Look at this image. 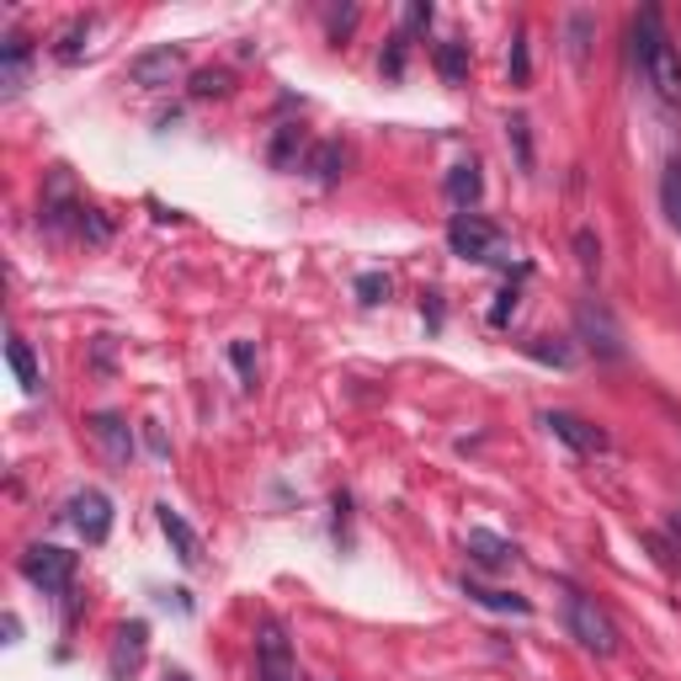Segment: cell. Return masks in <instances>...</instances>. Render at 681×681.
Listing matches in <instances>:
<instances>
[{
	"mask_svg": "<svg viewBox=\"0 0 681 681\" xmlns=\"http://www.w3.org/2000/svg\"><path fill=\"white\" fill-rule=\"evenodd\" d=\"M633 65L639 75L655 86V97L665 107H681V49L671 43V32H665V17H660L655 6H644L639 17H633Z\"/></svg>",
	"mask_w": 681,
	"mask_h": 681,
	"instance_id": "cell-1",
	"label": "cell"
},
{
	"mask_svg": "<svg viewBox=\"0 0 681 681\" xmlns=\"http://www.w3.org/2000/svg\"><path fill=\"white\" fill-rule=\"evenodd\" d=\"M564 629L591 655H618V639H623L618 623L608 618V608H596V596H585L575 585H564Z\"/></svg>",
	"mask_w": 681,
	"mask_h": 681,
	"instance_id": "cell-2",
	"label": "cell"
},
{
	"mask_svg": "<svg viewBox=\"0 0 681 681\" xmlns=\"http://www.w3.org/2000/svg\"><path fill=\"white\" fill-rule=\"evenodd\" d=\"M447 250L458 261H506V235L480 214H453L447 219Z\"/></svg>",
	"mask_w": 681,
	"mask_h": 681,
	"instance_id": "cell-3",
	"label": "cell"
},
{
	"mask_svg": "<svg viewBox=\"0 0 681 681\" xmlns=\"http://www.w3.org/2000/svg\"><path fill=\"white\" fill-rule=\"evenodd\" d=\"M22 575L43 596H70V585H75V554L70 549H53V543H32L22 554Z\"/></svg>",
	"mask_w": 681,
	"mask_h": 681,
	"instance_id": "cell-4",
	"label": "cell"
},
{
	"mask_svg": "<svg viewBox=\"0 0 681 681\" xmlns=\"http://www.w3.org/2000/svg\"><path fill=\"white\" fill-rule=\"evenodd\" d=\"M256 681H298L288 629L277 618H261V629H256Z\"/></svg>",
	"mask_w": 681,
	"mask_h": 681,
	"instance_id": "cell-5",
	"label": "cell"
},
{
	"mask_svg": "<svg viewBox=\"0 0 681 681\" xmlns=\"http://www.w3.org/2000/svg\"><path fill=\"white\" fill-rule=\"evenodd\" d=\"M70 522L80 527L86 543H107L112 537V501L101 490H75L70 495Z\"/></svg>",
	"mask_w": 681,
	"mask_h": 681,
	"instance_id": "cell-6",
	"label": "cell"
},
{
	"mask_svg": "<svg viewBox=\"0 0 681 681\" xmlns=\"http://www.w3.org/2000/svg\"><path fill=\"white\" fill-rule=\"evenodd\" d=\"M145 650H149V623H122L118 629V644H112V660H107V671H112V681H128L139 665H145Z\"/></svg>",
	"mask_w": 681,
	"mask_h": 681,
	"instance_id": "cell-7",
	"label": "cell"
},
{
	"mask_svg": "<svg viewBox=\"0 0 681 681\" xmlns=\"http://www.w3.org/2000/svg\"><path fill=\"white\" fill-rule=\"evenodd\" d=\"M581 336H591V346L602 352V357H623V336H618V325H612L608 304H596V298H585L581 304Z\"/></svg>",
	"mask_w": 681,
	"mask_h": 681,
	"instance_id": "cell-8",
	"label": "cell"
},
{
	"mask_svg": "<svg viewBox=\"0 0 681 681\" xmlns=\"http://www.w3.org/2000/svg\"><path fill=\"white\" fill-rule=\"evenodd\" d=\"M543 426L554 432L560 442H570L575 453H608V432H596V426H585L581 415H564V411H549L543 415Z\"/></svg>",
	"mask_w": 681,
	"mask_h": 681,
	"instance_id": "cell-9",
	"label": "cell"
},
{
	"mask_svg": "<svg viewBox=\"0 0 681 681\" xmlns=\"http://www.w3.org/2000/svg\"><path fill=\"white\" fill-rule=\"evenodd\" d=\"M155 516H160V527H166L170 549H176V560L187 564V570H197V564H203V543H197V533L187 527V516L170 506V501H160V506H155Z\"/></svg>",
	"mask_w": 681,
	"mask_h": 681,
	"instance_id": "cell-10",
	"label": "cell"
},
{
	"mask_svg": "<svg viewBox=\"0 0 681 681\" xmlns=\"http://www.w3.org/2000/svg\"><path fill=\"white\" fill-rule=\"evenodd\" d=\"M463 549H468V560L485 564V570H511V564H516V543L485 533V527H474V533L463 537Z\"/></svg>",
	"mask_w": 681,
	"mask_h": 681,
	"instance_id": "cell-11",
	"label": "cell"
},
{
	"mask_svg": "<svg viewBox=\"0 0 681 681\" xmlns=\"http://www.w3.org/2000/svg\"><path fill=\"white\" fill-rule=\"evenodd\" d=\"M27 65H32V43H27L22 32H11L6 49H0V91L6 97H17L27 86Z\"/></svg>",
	"mask_w": 681,
	"mask_h": 681,
	"instance_id": "cell-12",
	"label": "cell"
},
{
	"mask_svg": "<svg viewBox=\"0 0 681 681\" xmlns=\"http://www.w3.org/2000/svg\"><path fill=\"white\" fill-rule=\"evenodd\" d=\"M91 437L107 447V458H112V463L134 458V432H128V421H122V415H112V411L91 415Z\"/></svg>",
	"mask_w": 681,
	"mask_h": 681,
	"instance_id": "cell-13",
	"label": "cell"
},
{
	"mask_svg": "<svg viewBox=\"0 0 681 681\" xmlns=\"http://www.w3.org/2000/svg\"><path fill=\"white\" fill-rule=\"evenodd\" d=\"M176 70H181V49H155V53H139L128 65V80L134 86H166Z\"/></svg>",
	"mask_w": 681,
	"mask_h": 681,
	"instance_id": "cell-14",
	"label": "cell"
},
{
	"mask_svg": "<svg viewBox=\"0 0 681 681\" xmlns=\"http://www.w3.org/2000/svg\"><path fill=\"white\" fill-rule=\"evenodd\" d=\"M442 187H447V203H453L458 214H468V208L480 203V193H485V176H480L474 160H458V166L447 170V181H442Z\"/></svg>",
	"mask_w": 681,
	"mask_h": 681,
	"instance_id": "cell-15",
	"label": "cell"
},
{
	"mask_svg": "<svg viewBox=\"0 0 681 681\" xmlns=\"http://www.w3.org/2000/svg\"><path fill=\"white\" fill-rule=\"evenodd\" d=\"M463 596L480 602V608H490V612H511V618H527V612H533L527 596H516V591H490V585H480V581H463Z\"/></svg>",
	"mask_w": 681,
	"mask_h": 681,
	"instance_id": "cell-16",
	"label": "cell"
},
{
	"mask_svg": "<svg viewBox=\"0 0 681 681\" xmlns=\"http://www.w3.org/2000/svg\"><path fill=\"white\" fill-rule=\"evenodd\" d=\"M6 357H11V373H17V384L27 394H43V373H38V357H32V346L22 336L6 340Z\"/></svg>",
	"mask_w": 681,
	"mask_h": 681,
	"instance_id": "cell-17",
	"label": "cell"
},
{
	"mask_svg": "<svg viewBox=\"0 0 681 681\" xmlns=\"http://www.w3.org/2000/svg\"><path fill=\"white\" fill-rule=\"evenodd\" d=\"M660 208H665L671 229L681 235V155H671L665 170H660Z\"/></svg>",
	"mask_w": 681,
	"mask_h": 681,
	"instance_id": "cell-18",
	"label": "cell"
},
{
	"mask_svg": "<svg viewBox=\"0 0 681 681\" xmlns=\"http://www.w3.org/2000/svg\"><path fill=\"white\" fill-rule=\"evenodd\" d=\"M468 43H458V38H447V43H437V75L447 80V86H463L468 80Z\"/></svg>",
	"mask_w": 681,
	"mask_h": 681,
	"instance_id": "cell-19",
	"label": "cell"
},
{
	"mask_svg": "<svg viewBox=\"0 0 681 681\" xmlns=\"http://www.w3.org/2000/svg\"><path fill=\"white\" fill-rule=\"evenodd\" d=\"M309 170H315L319 187H336L340 176H346V149H340V145H319L315 155H309Z\"/></svg>",
	"mask_w": 681,
	"mask_h": 681,
	"instance_id": "cell-20",
	"label": "cell"
},
{
	"mask_svg": "<svg viewBox=\"0 0 681 681\" xmlns=\"http://www.w3.org/2000/svg\"><path fill=\"white\" fill-rule=\"evenodd\" d=\"M564 32H570V65L581 70V65H585V49H591V32H596V17H591V11H570Z\"/></svg>",
	"mask_w": 681,
	"mask_h": 681,
	"instance_id": "cell-21",
	"label": "cell"
},
{
	"mask_svg": "<svg viewBox=\"0 0 681 681\" xmlns=\"http://www.w3.org/2000/svg\"><path fill=\"white\" fill-rule=\"evenodd\" d=\"M86 43H91V22H70L65 32H59V49H53V59H59V65H80Z\"/></svg>",
	"mask_w": 681,
	"mask_h": 681,
	"instance_id": "cell-22",
	"label": "cell"
},
{
	"mask_svg": "<svg viewBox=\"0 0 681 681\" xmlns=\"http://www.w3.org/2000/svg\"><path fill=\"white\" fill-rule=\"evenodd\" d=\"M75 235L86 245H107L112 240V219L101 214V208H80V219H75Z\"/></svg>",
	"mask_w": 681,
	"mask_h": 681,
	"instance_id": "cell-23",
	"label": "cell"
},
{
	"mask_svg": "<svg viewBox=\"0 0 681 681\" xmlns=\"http://www.w3.org/2000/svg\"><path fill=\"white\" fill-rule=\"evenodd\" d=\"M193 97H229V70H197Z\"/></svg>",
	"mask_w": 681,
	"mask_h": 681,
	"instance_id": "cell-24",
	"label": "cell"
},
{
	"mask_svg": "<svg viewBox=\"0 0 681 681\" xmlns=\"http://www.w3.org/2000/svg\"><path fill=\"white\" fill-rule=\"evenodd\" d=\"M229 363H235L245 389H256V352H250V340H235V346H229Z\"/></svg>",
	"mask_w": 681,
	"mask_h": 681,
	"instance_id": "cell-25",
	"label": "cell"
},
{
	"mask_svg": "<svg viewBox=\"0 0 681 681\" xmlns=\"http://www.w3.org/2000/svg\"><path fill=\"white\" fill-rule=\"evenodd\" d=\"M511 80H516V86H527V75H533V59H527V32H516V38H511Z\"/></svg>",
	"mask_w": 681,
	"mask_h": 681,
	"instance_id": "cell-26",
	"label": "cell"
},
{
	"mask_svg": "<svg viewBox=\"0 0 681 681\" xmlns=\"http://www.w3.org/2000/svg\"><path fill=\"white\" fill-rule=\"evenodd\" d=\"M575 261H581L585 272L602 267V240H596L591 229H575Z\"/></svg>",
	"mask_w": 681,
	"mask_h": 681,
	"instance_id": "cell-27",
	"label": "cell"
},
{
	"mask_svg": "<svg viewBox=\"0 0 681 681\" xmlns=\"http://www.w3.org/2000/svg\"><path fill=\"white\" fill-rule=\"evenodd\" d=\"M506 139L516 145V160H522V170L533 166V134H527V118H511L506 122Z\"/></svg>",
	"mask_w": 681,
	"mask_h": 681,
	"instance_id": "cell-28",
	"label": "cell"
},
{
	"mask_svg": "<svg viewBox=\"0 0 681 681\" xmlns=\"http://www.w3.org/2000/svg\"><path fill=\"white\" fill-rule=\"evenodd\" d=\"M357 298H363V304H384V298H389V277H384V272H363V277H357Z\"/></svg>",
	"mask_w": 681,
	"mask_h": 681,
	"instance_id": "cell-29",
	"label": "cell"
},
{
	"mask_svg": "<svg viewBox=\"0 0 681 681\" xmlns=\"http://www.w3.org/2000/svg\"><path fill=\"white\" fill-rule=\"evenodd\" d=\"M405 49H411V32L399 27L389 38V53H384V75H405Z\"/></svg>",
	"mask_w": 681,
	"mask_h": 681,
	"instance_id": "cell-30",
	"label": "cell"
},
{
	"mask_svg": "<svg viewBox=\"0 0 681 681\" xmlns=\"http://www.w3.org/2000/svg\"><path fill=\"white\" fill-rule=\"evenodd\" d=\"M511 315H516V283H506V288H501V304L490 309V325H506Z\"/></svg>",
	"mask_w": 681,
	"mask_h": 681,
	"instance_id": "cell-31",
	"label": "cell"
},
{
	"mask_svg": "<svg viewBox=\"0 0 681 681\" xmlns=\"http://www.w3.org/2000/svg\"><path fill=\"white\" fill-rule=\"evenodd\" d=\"M293 139H298V128H283V134H277V145H272V166H293Z\"/></svg>",
	"mask_w": 681,
	"mask_h": 681,
	"instance_id": "cell-32",
	"label": "cell"
},
{
	"mask_svg": "<svg viewBox=\"0 0 681 681\" xmlns=\"http://www.w3.org/2000/svg\"><path fill=\"white\" fill-rule=\"evenodd\" d=\"M527 352H533L537 363H554V367H570V352H564V346H543V340H533V346H527Z\"/></svg>",
	"mask_w": 681,
	"mask_h": 681,
	"instance_id": "cell-33",
	"label": "cell"
},
{
	"mask_svg": "<svg viewBox=\"0 0 681 681\" xmlns=\"http://www.w3.org/2000/svg\"><path fill=\"white\" fill-rule=\"evenodd\" d=\"M421 27H432V6L426 0H415L411 11H405V32H421Z\"/></svg>",
	"mask_w": 681,
	"mask_h": 681,
	"instance_id": "cell-34",
	"label": "cell"
},
{
	"mask_svg": "<svg viewBox=\"0 0 681 681\" xmlns=\"http://www.w3.org/2000/svg\"><path fill=\"white\" fill-rule=\"evenodd\" d=\"M352 27H357V6H346V11H336V17H330V38H346V32H352Z\"/></svg>",
	"mask_w": 681,
	"mask_h": 681,
	"instance_id": "cell-35",
	"label": "cell"
},
{
	"mask_svg": "<svg viewBox=\"0 0 681 681\" xmlns=\"http://www.w3.org/2000/svg\"><path fill=\"white\" fill-rule=\"evenodd\" d=\"M166 681H193V677L187 671H166Z\"/></svg>",
	"mask_w": 681,
	"mask_h": 681,
	"instance_id": "cell-36",
	"label": "cell"
}]
</instances>
